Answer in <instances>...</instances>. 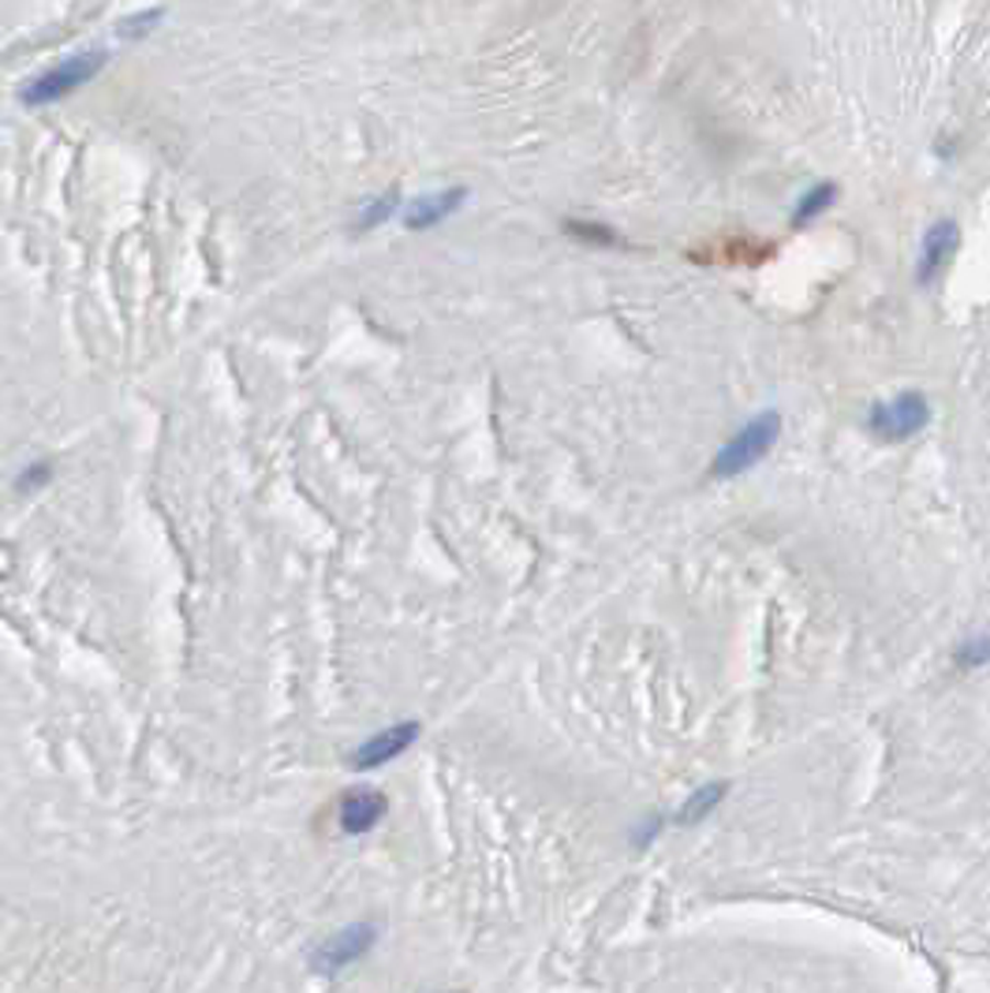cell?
Masks as SVG:
<instances>
[{
    "instance_id": "1",
    "label": "cell",
    "mask_w": 990,
    "mask_h": 993,
    "mask_svg": "<svg viewBox=\"0 0 990 993\" xmlns=\"http://www.w3.org/2000/svg\"><path fill=\"white\" fill-rule=\"evenodd\" d=\"M778 438H781V415L778 411L756 415V419L744 426L740 433H733V438L718 449V456H714V463H711V475L714 478L744 475V471L756 467V463L767 456L770 449H774Z\"/></svg>"
},
{
    "instance_id": "2",
    "label": "cell",
    "mask_w": 990,
    "mask_h": 993,
    "mask_svg": "<svg viewBox=\"0 0 990 993\" xmlns=\"http://www.w3.org/2000/svg\"><path fill=\"white\" fill-rule=\"evenodd\" d=\"M106 60H109L106 53L68 56L64 64H56V68H50L45 75H37L31 87L23 90V101H26V106H50V101L68 98V93H75L79 87H87L94 75L106 68Z\"/></svg>"
},
{
    "instance_id": "3",
    "label": "cell",
    "mask_w": 990,
    "mask_h": 993,
    "mask_svg": "<svg viewBox=\"0 0 990 993\" xmlns=\"http://www.w3.org/2000/svg\"><path fill=\"white\" fill-rule=\"evenodd\" d=\"M927 419H931V408H927V400H923L920 393L893 396L890 404H879V408H871V430L879 433L882 441H909V438H916L923 426H927Z\"/></svg>"
},
{
    "instance_id": "4",
    "label": "cell",
    "mask_w": 990,
    "mask_h": 993,
    "mask_svg": "<svg viewBox=\"0 0 990 993\" xmlns=\"http://www.w3.org/2000/svg\"><path fill=\"white\" fill-rule=\"evenodd\" d=\"M415 740H419V725L400 721V725L385 728V732H378V736H371V740H366L360 751L352 754V765L355 770H378V765L393 762L396 754L408 751Z\"/></svg>"
},
{
    "instance_id": "5",
    "label": "cell",
    "mask_w": 990,
    "mask_h": 993,
    "mask_svg": "<svg viewBox=\"0 0 990 993\" xmlns=\"http://www.w3.org/2000/svg\"><path fill=\"white\" fill-rule=\"evenodd\" d=\"M957 243H960V232H957L954 221H938L935 229L927 232V240H923V251H920V273H916L923 288H927V284L942 273V266L954 258Z\"/></svg>"
},
{
    "instance_id": "6",
    "label": "cell",
    "mask_w": 990,
    "mask_h": 993,
    "mask_svg": "<svg viewBox=\"0 0 990 993\" xmlns=\"http://www.w3.org/2000/svg\"><path fill=\"white\" fill-rule=\"evenodd\" d=\"M385 815V796L374 788H355L341 799V829L344 834H371Z\"/></svg>"
},
{
    "instance_id": "7",
    "label": "cell",
    "mask_w": 990,
    "mask_h": 993,
    "mask_svg": "<svg viewBox=\"0 0 990 993\" xmlns=\"http://www.w3.org/2000/svg\"><path fill=\"white\" fill-rule=\"evenodd\" d=\"M464 202H468L464 187H449V191L427 195V198H419V202H411V210H408V217H404V224H408L411 232H427V229H433V224L446 221V217L457 213Z\"/></svg>"
},
{
    "instance_id": "8",
    "label": "cell",
    "mask_w": 990,
    "mask_h": 993,
    "mask_svg": "<svg viewBox=\"0 0 990 993\" xmlns=\"http://www.w3.org/2000/svg\"><path fill=\"white\" fill-rule=\"evenodd\" d=\"M371 941H374L371 926H348V930H341L337 938L326 941V949H322L326 968H344V963L360 960L363 952L371 949Z\"/></svg>"
},
{
    "instance_id": "9",
    "label": "cell",
    "mask_w": 990,
    "mask_h": 993,
    "mask_svg": "<svg viewBox=\"0 0 990 993\" xmlns=\"http://www.w3.org/2000/svg\"><path fill=\"white\" fill-rule=\"evenodd\" d=\"M834 198H837V187L834 184H818V187H811V191L800 198V206H796V213H792V224H796V229H804L807 221H815L818 213L823 210H829V206H834Z\"/></svg>"
},
{
    "instance_id": "10",
    "label": "cell",
    "mask_w": 990,
    "mask_h": 993,
    "mask_svg": "<svg viewBox=\"0 0 990 993\" xmlns=\"http://www.w3.org/2000/svg\"><path fill=\"white\" fill-rule=\"evenodd\" d=\"M725 792H729V788H725V784H706V788H700L692 799L684 803V807H681V815H676V821H684V826H688V821H700V818H706V815H711V810L718 807V803L725 799Z\"/></svg>"
},
{
    "instance_id": "11",
    "label": "cell",
    "mask_w": 990,
    "mask_h": 993,
    "mask_svg": "<svg viewBox=\"0 0 990 993\" xmlns=\"http://www.w3.org/2000/svg\"><path fill=\"white\" fill-rule=\"evenodd\" d=\"M393 213H396V195L374 198V202H366L363 210H360V221H355V232H371V229H378V224L389 221Z\"/></svg>"
},
{
    "instance_id": "12",
    "label": "cell",
    "mask_w": 990,
    "mask_h": 993,
    "mask_svg": "<svg viewBox=\"0 0 990 993\" xmlns=\"http://www.w3.org/2000/svg\"><path fill=\"white\" fill-rule=\"evenodd\" d=\"M564 229H569L572 235H576V240H591V243H598V247H606V243H617V240H613V232H609V229H598V224L569 221V224H564Z\"/></svg>"
},
{
    "instance_id": "13",
    "label": "cell",
    "mask_w": 990,
    "mask_h": 993,
    "mask_svg": "<svg viewBox=\"0 0 990 993\" xmlns=\"http://www.w3.org/2000/svg\"><path fill=\"white\" fill-rule=\"evenodd\" d=\"M983 661H990V636L960 647V665H983Z\"/></svg>"
},
{
    "instance_id": "14",
    "label": "cell",
    "mask_w": 990,
    "mask_h": 993,
    "mask_svg": "<svg viewBox=\"0 0 990 993\" xmlns=\"http://www.w3.org/2000/svg\"><path fill=\"white\" fill-rule=\"evenodd\" d=\"M45 478H50V463H34L31 471H23V478H19V489H34V486H42Z\"/></svg>"
}]
</instances>
